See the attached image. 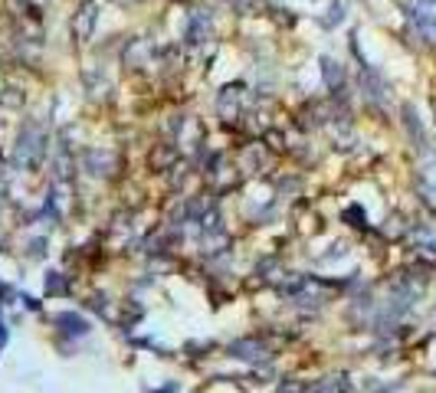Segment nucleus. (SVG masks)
Masks as SVG:
<instances>
[{"mask_svg":"<svg viewBox=\"0 0 436 393\" xmlns=\"http://www.w3.org/2000/svg\"><path fill=\"white\" fill-rule=\"evenodd\" d=\"M95 26H99V0H79L72 7V40L86 47L95 36Z\"/></svg>","mask_w":436,"mask_h":393,"instance_id":"1","label":"nucleus"},{"mask_svg":"<svg viewBox=\"0 0 436 393\" xmlns=\"http://www.w3.org/2000/svg\"><path fill=\"white\" fill-rule=\"evenodd\" d=\"M46 154V131L40 125H26L20 135V148H17V161L33 167L40 158Z\"/></svg>","mask_w":436,"mask_h":393,"instance_id":"2","label":"nucleus"},{"mask_svg":"<svg viewBox=\"0 0 436 393\" xmlns=\"http://www.w3.org/2000/svg\"><path fill=\"white\" fill-rule=\"evenodd\" d=\"M210 40H213V17H210V10H200V7H197L194 13H187L184 43H187V47H204Z\"/></svg>","mask_w":436,"mask_h":393,"instance_id":"3","label":"nucleus"},{"mask_svg":"<svg viewBox=\"0 0 436 393\" xmlns=\"http://www.w3.org/2000/svg\"><path fill=\"white\" fill-rule=\"evenodd\" d=\"M361 89H364L367 102H374V105L387 102V95H390L387 79H384V76H380L374 66H361Z\"/></svg>","mask_w":436,"mask_h":393,"instance_id":"4","label":"nucleus"},{"mask_svg":"<svg viewBox=\"0 0 436 393\" xmlns=\"http://www.w3.org/2000/svg\"><path fill=\"white\" fill-rule=\"evenodd\" d=\"M217 115L223 118V122H236V118H240V85H236V89L227 85V89L217 95Z\"/></svg>","mask_w":436,"mask_h":393,"instance_id":"5","label":"nucleus"},{"mask_svg":"<svg viewBox=\"0 0 436 393\" xmlns=\"http://www.w3.org/2000/svg\"><path fill=\"white\" fill-rule=\"evenodd\" d=\"M321 76H325V85H328L334 95L344 92V82H348V76H344L341 62H334V59H321Z\"/></svg>","mask_w":436,"mask_h":393,"instance_id":"6","label":"nucleus"},{"mask_svg":"<svg viewBox=\"0 0 436 393\" xmlns=\"http://www.w3.org/2000/svg\"><path fill=\"white\" fill-rule=\"evenodd\" d=\"M403 125H407V131H410V138L417 141V148H423L426 135H423V125H420L417 112H413V105H403Z\"/></svg>","mask_w":436,"mask_h":393,"instance_id":"7","label":"nucleus"},{"mask_svg":"<svg viewBox=\"0 0 436 393\" xmlns=\"http://www.w3.org/2000/svg\"><path fill=\"white\" fill-rule=\"evenodd\" d=\"M220 3L233 17H252L256 10H263V0H220Z\"/></svg>","mask_w":436,"mask_h":393,"instance_id":"8","label":"nucleus"},{"mask_svg":"<svg viewBox=\"0 0 436 393\" xmlns=\"http://www.w3.org/2000/svg\"><path fill=\"white\" fill-rule=\"evenodd\" d=\"M344 17H348V0H332V3H328V13L321 17V26L334 30L338 24H344Z\"/></svg>","mask_w":436,"mask_h":393,"instance_id":"9","label":"nucleus"},{"mask_svg":"<svg viewBox=\"0 0 436 393\" xmlns=\"http://www.w3.org/2000/svg\"><path fill=\"white\" fill-rule=\"evenodd\" d=\"M236 358H246V360H259L266 358V347L263 344H256V341H236V344L229 347Z\"/></svg>","mask_w":436,"mask_h":393,"instance_id":"10","label":"nucleus"},{"mask_svg":"<svg viewBox=\"0 0 436 393\" xmlns=\"http://www.w3.org/2000/svg\"><path fill=\"white\" fill-rule=\"evenodd\" d=\"M56 324H63V331H69V335H86L89 331V324L76 318V315H56Z\"/></svg>","mask_w":436,"mask_h":393,"instance_id":"11","label":"nucleus"},{"mask_svg":"<svg viewBox=\"0 0 436 393\" xmlns=\"http://www.w3.org/2000/svg\"><path fill=\"white\" fill-rule=\"evenodd\" d=\"M174 158H177V151L171 148V144H168V148H161L158 154H151V164H154V167H161V171H164V167H171V161Z\"/></svg>","mask_w":436,"mask_h":393,"instance_id":"12","label":"nucleus"},{"mask_svg":"<svg viewBox=\"0 0 436 393\" xmlns=\"http://www.w3.org/2000/svg\"><path fill=\"white\" fill-rule=\"evenodd\" d=\"M46 292L49 295H66V278L59 276V272H53V276L46 278Z\"/></svg>","mask_w":436,"mask_h":393,"instance_id":"13","label":"nucleus"},{"mask_svg":"<svg viewBox=\"0 0 436 393\" xmlns=\"http://www.w3.org/2000/svg\"><path fill=\"white\" fill-rule=\"evenodd\" d=\"M344 220H351V226H364V213H361V207H348Z\"/></svg>","mask_w":436,"mask_h":393,"instance_id":"14","label":"nucleus"},{"mask_svg":"<svg viewBox=\"0 0 436 393\" xmlns=\"http://www.w3.org/2000/svg\"><path fill=\"white\" fill-rule=\"evenodd\" d=\"M7 344V328H3V324H0V347Z\"/></svg>","mask_w":436,"mask_h":393,"instance_id":"15","label":"nucleus"}]
</instances>
